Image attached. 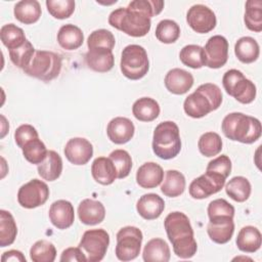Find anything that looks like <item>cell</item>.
Instances as JSON below:
<instances>
[{"instance_id": "7402d4cb", "label": "cell", "mask_w": 262, "mask_h": 262, "mask_svg": "<svg viewBox=\"0 0 262 262\" xmlns=\"http://www.w3.org/2000/svg\"><path fill=\"white\" fill-rule=\"evenodd\" d=\"M163 179V168L155 162L142 164L136 172V182L142 188H155L161 184Z\"/></svg>"}, {"instance_id": "603a6c76", "label": "cell", "mask_w": 262, "mask_h": 262, "mask_svg": "<svg viewBox=\"0 0 262 262\" xmlns=\"http://www.w3.org/2000/svg\"><path fill=\"white\" fill-rule=\"evenodd\" d=\"M165 209L164 200L157 193H146L139 198L136 204L138 214L145 220H154L161 216Z\"/></svg>"}, {"instance_id": "83f0119b", "label": "cell", "mask_w": 262, "mask_h": 262, "mask_svg": "<svg viewBox=\"0 0 262 262\" xmlns=\"http://www.w3.org/2000/svg\"><path fill=\"white\" fill-rule=\"evenodd\" d=\"M170 248L160 237L152 238L146 243L143 249L142 258L145 262H168L170 260Z\"/></svg>"}, {"instance_id": "44dd1931", "label": "cell", "mask_w": 262, "mask_h": 262, "mask_svg": "<svg viewBox=\"0 0 262 262\" xmlns=\"http://www.w3.org/2000/svg\"><path fill=\"white\" fill-rule=\"evenodd\" d=\"M78 216L82 223L86 225H96L104 220L105 208L99 201L85 199L79 204Z\"/></svg>"}, {"instance_id": "d4e9b609", "label": "cell", "mask_w": 262, "mask_h": 262, "mask_svg": "<svg viewBox=\"0 0 262 262\" xmlns=\"http://www.w3.org/2000/svg\"><path fill=\"white\" fill-rule=\"evenodd\" d=\"M262 244L260 230L252 225L244 226L237 233L236 246L238 250L245 253H254L258 251Z\"/></svg>"}, {"instance_id": "1f68e13d", "label": "cell", "mask_w": 262, "mask_h": 262, "mask_svg": "<svg viewBox=\"0 0 262 262\" xmlns=\"http://www.w3.org/2000/svg\"><path fill=\"white\" fill-rule=\"evenodd\" d=\"M185 177L177 170H168L166 177L161 185V191L169 198H176L183 193L185 190Z\"/></svg>"}, {"instance_id": "ba28073f", "label": "cell", "mask_w": 262, "mask_h": 262, "mask_svg": "<svg viewBox=\"0 0 262 262\" xmlns=\"http://www.w3.org/2000/svg\"><path fill=\"white\" fill-rule=\"evenodd\" d=\"M222 84L226 93L241 103H251L256 97L257 90L255 84L247 79L238 70L231 69L225 72L222 78Z\"/></svg>"}, {"instance_id": "836d02e7", "label": "cell", "mask_w": 262, "mask_h": 262, "mask_svg": "<svg viewBox=\"0 0 262 262\" xmlns=\"http://www.w3.org/2000/svg\"><path fill=\"white\" fill-rule=\"evenodd\" d=\"M181 62L191 69H201L206 66V55L204 47L195 44L184 46L179 52Z\"/></svg>"}, {"instance_id": "60d3db41", "label": "cell", "mask_w": 262, "mask_h": 262, "mask_svg": "<svg viewBox=\"0 0 262 262\" xmlns=\"http://www.w3.org/2000/svg\"><path fill=\"white\" fill-rule=\"evenodd\" d=\"M21 149H23V155L25 159L29 163L36 164V165H39L40 163H42L45 160L48 152L46 145L39 138L30 140L25 144V146Z\"/></svg>"}, {"instance_id": "ab89813d", "label": "cell", "mask_w": 262, "mask_h": 262, "mask_svg": "<svg viewBox=\"0 0 262 262\" xmlns=\"http://www.w3.org/2000/svg\"><path fill=\"white\" fill-rule=\"evenodd\" d=\"M200 152L208 158L217 156L222 149V139L216 132L204 133L198 142Z\"/></svg>"}, {"instance_id": "484cf974", "label": "cell", "mask_w": 262, "mask_h": 262, "mask_svg": "<svg viewBox=\"0 0 262 262\" xmlns=\"http://www.w3.org/2000/svg\"><path fill=\"white\" fill-rule=\"evenodd\" d=\"M84 41L82 30L72 24H67L60 27L57 33V42L59 46L66 50L78 49Z\"/></svg>"}, {"instance_id": "2e32d148", "label": "cell", "mask_w": 262, "mask_h": 262, "mask_svg": "<svg viewBox=\"0 0 262 262\" xmlns=\"http://www.w3.org/2000/svg\"><path fill=\"white\" fill-rule=\"evenodd\" d=\"M207 232L211 241L216 244L228 243L234 232L233 217L219 216L211 218L207 226Z\"/></svg>"}, {"instance_id": "d6a6232c", "label": "cell", "mask_w": 262, "mask_h": 262, "mask_svg": "<svg viewBox=\"0 0 262 262\" xmlns=\"http://www.w3.org/2000/svg\"><path fill=\"white\" fill-rule=\"evenodd\" d=\"M251 183L244 176L232 177L225 185L227 195L237 203L246 202L251 194Z\"/></svg>"}, {"instance_id": "c3c4849f", "label": "cell", "mask_w": 262, "mask_h": 262, "mask_svg": "<svg viewBox=\"0 0 262 262\" xmlns=\"http://www.w3.org/2000/svg\"><path fill=\"white\" fill-rule=\"evenodd\" d=\"M206 171L216 172L227 178L231 173V161L226 155L218 156L217 158L213 159L208 163Z\"/></svg>"}, {"instance_id": "b9f144b4", "label": "cell", "mask_w": 262, "mask_h": 262, "mask_svg": "<svg viewBox=\"0 0 262 262\" xmlns=\"http://www.w3.org/2000/svg\"><path fill=\"white\" fill-rule=\"evenodd\" d=\"M114 163L117 170V178L123 179L127 177L132 169V159L125 149H115L108 157Z\"/></svg>"}, {"instance_id": "7dc6e473", "label": "cell", "mask_w": 262, "mask_h": 262, "mask_svg": "<svg viewBox=\"0 0 262 262\" xmlns=\"http://www.w3.org/2000/svg\"><path fill=\"white\" fill-rule=\"evenodd\" d=\"M207 211L209 219L219 216H234V207L224 199H216L210 202Z\"/></svg>"}, {"instance_id": "30bf717a", "label": "cell", "mask_w": 262, "mask_h": 262, "mask_svg": "<svg viewBox=\"0 0 262 262\" xmlns=\"http://www.w3.org/2000/svg\"><path fill=\"white\" fill-rule=\"evenodd\" d=\"M110 245V234L102 228L86 230L79 243L89 262L101 261Z\"/></svg>"}, {"instance_id": "6da1fadb", "label": "cell", "mask_w": 262, "mask_h": 262, "mask_svg": "<svg viewBox=\"0 0 262 262\" xmlns=\"http://www.w3.org/2000/svg\"><path fill=\"white\" fill-rule=\"evenodd\" d=\"M164 227L177 257L189 259L194 256L198 244L193 236L189 218L184 213L179 211L169 213L165 218Z\"/></svg>"}, {"instance_id": "cb8c5ba5", "label": "cell", "mask_w": 262, "mask_h": 262, "mask_svg": "<svg viewBox=\"0 0 262 262\" xmlns=\"http://www.w3.org/2000/svg\"><path fill=\"white\" fill-rule=\"evenodd\" d=\"M93 179L102 185H110L117 179V170L110 158L98 157L91 165Z\"/></svg>"}, {"instance_id": "d6986e66", "label": "cell", "mask_w": 262, "mask_h": 262, "mask_svg": "<svg viewBox=\"0 0 262 262\" xmlns=\"http://www.w3.org/2000/svg\"><path fill=\"white\" fill-rule=\"evenodd\" d=\"M86 66L98 73H106L111 71L115 63L113 50L106 48H90L84 56Z\"/></svg>"}, {"instance_id": "f907efd6", "label": "cell", "mask_w": 262, "mask_h": 262, "mask_svg": "<svg viewBox=\"0 0 262 262\" xmlns=\"http://www.w3.org/2000/svg\"><path fill=\"white\" fill-rule=\"evenodd\" d=\"M61 262H67V261H75V262H86L87 261V257L85 255V253L83 252V250L78 247V248H68L66 250L62 251L60 259Z\"/></svg>"}, {"instance_id": "bcb514c9", "label": "cell", "mask_w": 262, "mask_h": 262, "mask_svg": "<svg viewBox=\"0 0 262 262\" xmlns=\"http://www.w3.org/2000/svg\"><path fill=\"white\" fill-rule=\"evenodd\" d=\"M131 9L142 12L149 18L158 15L164 8V1L162 0H133L128 6Z\"/></svg>"}, {"instance_id": "74e56055", "label": "cell", "mask_w": 262, "mask_h": 262, "mask_svg": "<svg viewBox=\"0 0 262 262\" xmlns=\"http://www.w3.org/2000/svg\"><path fill=\"white\" fill-rule=\"evenodd\" d=\"M30 257L33 262H53L56 257V249L52 243L40 239L31 247Z\"/></svg>"}, {"instance_id": "ac0fdd59", "label": "cell", "mask_w": 262, "mask_h": 262, "mask_svg": "<svg viewBox=\"0 0 262 262\" xmlns=\"http://www.w3.org/2000/svg\"><path fill=\"white\" fill-rule=\"evenodd\" d=\"M135 127L133 122L125 117L112 119L106 127L108 139L116 144H124L131 140L134 135Z\"/></svg>"}, {"instance_id": "ee69618b", "label": "cell", "mask_w": 262, "mask_h": 262, "mask_svg": "<svg viewBox=\"0 0 262 262\" xmlns=\"http://www.w3.org/2000/svg\"><path fill=\"white\" fill-rule=\"evenodd\" d=\"M116 44L115 36L112 32L105 29H99L93 31L88 39H87V46L88 48H106L113 50Z\"/></svg>"}, {"instance_id": "5bb4252c", "label": "cell", "mask_w": 262, "mask_h": 262, "mask_svg": "<svg viewBox=\"0 0 262 262\" xmlns=\"http://www.w3.org/2000/svg\"><path fill=\"white\" fill-rule=\"evenodd\" d=\"M206 66L210 69L223 67L228 59V41L221 35H215L207 41L205 47Z\"/></svg>"}, {"instance_id": "4316f807", "label": "cell", "mask_w": 262, "mask_h": 262, "mask_svg": "<svg viewBox=\"0 0 262 262\" xmlns=\"http://www.w3.org/2000/svg\"><path fill=\"white\" fill-rule=\"evenodd\" d=\"M13 13L18 21L31 25L39 20L42 10L37 0H21L14 5Z\"/></svg>"}, {"instance_id": "e575fe53", "label": "cell", "mask_w": 262, "mask_h": 262, "mask_svg": "<svg viewBox=\"0 0 262 262\" xmlns=\"http://www.w3.org/2000/svg\"><path fill=\"white\" fill-rule=\"evenodd\" d=\"M17 234V226L10 212L0 211V247L4 248L13 244Z\"/></svg>"}, {"instance_id": "9c48e42d", "label": "cell", "mask_w": 262, "mask_h": 262, "mask_svg": "<svg viewBox=\"0 0 262 262\" xmlns=\"http://www.w3.org/2000/svg\"><path fill=\"white\" fill-rule=\"evenodd\" d=\"M143 235L141 230L135 226L122 227L117 233V245L115 254L121 261L135 259L141 249Z\"/></svg>"}, {"instance_id": "f35d334b", "label": "cell", "mask_w": 262, "mask_h": 262, "mask_svg": "<svg viewBox=\"0 0 262 262\" xmlns=\"http://www.w3.org/2000/svg\"><path fill=\"white\" fill-rule=\"evenodd\" d=\"M156 38L165 44H171L178 40L180 36V28L175 20L163 19L156 28Z\"/></svg>"}, {"instance_id": "4fadbf2b", "label": "cell", "mask_w": 262, "mask_h": 262, "mask_svg": "<svg viewBox=\"0 0 262 262\" xmlns=\"http://www.w3.org/2000/svg\"><path fill=\"white\" fill-rule=\"evenodd\" d=\"M186 21L194 32L206 34L216 27L217 19L211 8L203 4H194L186 13Z\"/></svg>"}, {"instance_id": "3957f363", "label": "cell", "mask_w": 262, "mask_h": 262, "mask_svg": "<svg viewBox=\"0 0 262 262\" xmlns=\"http://www.w3.org/2000/svg\"><path fill=\"white\" fill-rule=\"evenodd\" d=\"M221 102L222 92L220 88L216 84L205 83L185 98L183 110L187 116L200 119L217 110Z\"/></svg>"}, {"instance_id": "5b68a950", "label": "cell", "mask_w": 262, "mask_h": 262, "mask_svg": "<svg viewBox=\"0 0 262 262\" xmlns=\"http://www.w3.org/2000/svg\"><path fill=\"white\" fill-rule=\"evenodd\" d=\"M152 150L157 157L163 160L175 158L181 150L179 128L173 121L160 123L154 131Z\"/></svg>"}, {"instance_id": "7bdbcfd3", "label": "cell", "mask_w": 262, "mask_h": 262, "mask_svg": "<svg viewBox=\"0 0 262 262\" xmlns=\"http://www.w3.org/2000/svg\"><path fill=\"white\" fill-rule=\"evenodd\" d=\"M8 51L12 63L17 68L24 70L31 62L36 50L32 43L29 40H27L20 47Z\"/></svg>"}, {"instance_id": "d590c367", "label": "cell", "mask_w": 262, "mask_h": 262, "mask_svg": "<svg viewBox=\"0 0 262 262\" xmlns=\"http://www.w3.org/2000/svg\"><path fill=\"white\" fill-rule=\"evenodd\" d=\"M0 38L5 47L8 50L20 47L26 41V35L21 28L14 24H6L0 29Z\"/></svg>"}, {"instance_id": "7a4b0ae2", "label": "cell", "mask_w": 262, "mask_h": 262, "mask_svg": "<svg viewBox=\"0 0 262 262\" xmlns=\"http://www.w3.org/2000/svg\"><path fill=\"white\" fill-rule=\"evenodd\" d=\"M221 129L230 140L247 144L258 140L262 132L261 123L257 118L237 112L230 113L224 117Z\"/></svg>"}, {"instance_id": "8d00e7d4", "label": "cell", "mask_w": 262, "mask_h": 262, "mask_svg": "<svg viewBox=\"0 0 262 262\" xmlns=\"http://www.w3.org/2000/svg\"><path fill=\"white\" fill-rule=\"evenodd\" d=\"M245 24L250 31H262V1L248 0L246 2V10L244 16Z\"/></svg>"}, {"instance_id": "f1b7e54d", "label": "cell", "mask_w": 262, "mask_h": 262, "mask_svg": "<svg viewBox=\"0 0 262 262\" xmlns=\"http://www.w3.org/2000/svg\"><path fill=\"white\" fill-rule=\"evenodd\" d=\"M160 105L151 97H141L132 105L133 116L141 122H151L160 115Z\"/></svg>"}, {"instance_id": "f6af8a7d", "label": "cell", "mask_w": 262, "mask_h": 262, "mask_svg": "<svg viewBox=\"0 0 262 262\" xmlns=\"http://www.w3.org/2000/svg\"><path fill=\"white\" fill-rule=\"evenodd\" d=\"M46 7L48 12L57 19L70 17L75 11L74 0H47Z\"/></svg>"}, {"instance_id": "7c38bea8", "label": "cell", "mask_w": 262, "mask_h": 262, "mask_svg": "<svg viewBox=\"0 0 262 262\" xmlns=\"http://www.w3.org/2000/svg\"><path fill=\"white\" fill-rule=\"evenodd\" d=\"M226 178L221 174L212 171H206L203 175L194 178L188 187V191L191 198L196 200H203L210 195L220 191Z\"/></svg>"}, {"instance_id": "ffe728a7", "label": "cell", "mask_w": 262, "mask_h": 262, "mask_svg": "<svg viewBox=\"0 0 262 262\" xmlns=\"http://www.w3.org/2000/svg\"><path fill=\"white\" fill-rule=\"evenodd\" d=\"M164 83L169 92L181 95L186 93L192 87L193 77L189 72L175 68L166 74Z\"/></svg>"}, {"instance_id": "681fc988", "label": "cell", "mask_w": 262, "mask_h": 262, "mask_svg": "<svg viewBox=\"0 0 262 262\" xmlns=\"http://www.w3.org/2000/svg\"><path fill=\"white\" fill-rule=\"evenodd\" d=\"M39 138L38 131L30 124H23L16 128L14 132V140L18 147L23 148L27 142L32 139Z\"/></svg>"}, {"instance_id": "f546056e", "label": "cell", "mask_w": 262, "mask_h": 262, "mask_svg": "<svg viewBox=\"0 0 262 262\" xmlns=\"http://www.w3.org/2000/svg\"><path fill=\"white\" fill-rule=\"evenodd\" d=\"M38 174L47 181L56 180L62 172V160L54 150H48L45 160L38 165Z\"/></svg>"}, {"instance_id": "9a60e30c", "label": "cell", "mask_w": 262, "mask_h": 262, "mask_svg": "<svg viewBox=\"0 0 262 262\" xmlns=\"http://www.w3.org/2000/svg\"><path fill=\"white\" fill-rule=\"evenodd\" d=\"M64 156L74 165H85L93 156V146L89 140L83 137L71 138L64 146Z\"/></svg>"}, {"instance_id": "277c9868", "label": "cell", "mask_w": 262, "mask_h": 262, "mask_svg": "<svg viewBox=\"0 0 262 262\" xmlns=\"http://www.w3.org/2000/svg\"><path fill=\"white\" fill-rule=\"evenodd\" d=\"M108 24L131 37H143L151 27V20L147 15L129 7L113 10L108 16Z\"/></svg>"}, {"instance_id": "52a82bcc", "label": "cell", "mask_w": 262, "mask_h": 262, "mask_svg": "<svg viewBox=\"0 0 262 262\" xmlns=\"http://www.w3.org/2000/svg\"><path fill=\"white\" fill-rule=\"evenodd\" d=\"M120 68L122 74L130 80L143 78L149 70V60L146 50L137 44L126 46L121 54Z\"/></svg>"}, {"instance_id": "e0dca14e", "label": "cell", "mask_w": 262, "mask_h": 262, "mask_svg": "<svg viewBox=\"0 0 262 262\" xmlns=\"http://www.w3.org/2000/svg\"><path fill=\"white\" fill-rule=\"evenodd\" d=\"M48 216L56 228L67 229L72 226L75 220L74 207L69 201L57 200L51 204Z\"/></svg>"}, {"instance_id": "4dcf8cb0", "label": "cell", "mask_w": 262, "mask_h": 262, "mask_svg": "<svg viewBox=\"0 0 262 262\" xmlns=\"http://www.w3.org/2000/svg\"><path fill=\"white\" fill-rule=\"evenodd\" d=\"M234 53L239 61L244 63H252L258 59L260 47L254 38L246 36L239 38L235 42Z\"/></svg>"}, {"instance_id": "816d5d0a", "label": "cell", "mask_w": 262, "mask_h": 262, "mask_svg": "<svg viewBox=\"0 0 262 262\" xmlns=\"http://www.w3.org/2000/svg\"><path fill=\"white\" fill-rule=\"evenodd\" d=\"M2 262H8V261H18V262H26V257L20 251L17 250H9L7 252H4L1 256Z\"/></svg>"}, {"instance_id": "8992f818", "label": "cell", "mask_w": 262, "mask_h": 262, "mask_svg": "<svg viewBox=\"0 0 262 262\" xmlns=\"http://www.w3.org/2000/svg\"><path fill=\"white\" fill-rule=\"evenodd\" d=\"M62 60L57 53L36 50L31 62L24 69V72L33 78L49 82L60 74Z\"/></svg>"}, {"instance_id": "8fae6325", "label": "cell", "mask_w": 262, "mask_h": 262, "mask_svg": "<svg viewBox=\"0 0 262 262\" xmlns=\"http://www.w3.org/2000/svg\"><path fill=\"white\" fill-rule=\"evenodd\" d=\"M49 198L48 185L37 178L21 185L17 191V202L26 209H34L46 203Z\"/></svg>"}]
</instances>
